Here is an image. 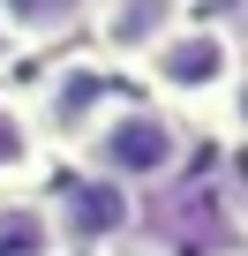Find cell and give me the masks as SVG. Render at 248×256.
I'll use <instances>...</instances> for the list:
<instances>
[{
  "mask_svg": "<svg viewBox=\"0 0 248 256\" xmlns=\"http://www.w3.org/2000/svg\"><path fill=\"white\" fill-rule=\"evenodd\" d=\"M188 151H196V128H188V120H173L166 106H151V98L128 83V90H120V98L90 120V136L68 151V166H75V174H90V181H105V188L151 196V188L181 181Z\"/></svg>",
  "mask_w": 248,
  "mask_h": 256,
  "instance_id": "obj_2",
  "label": "cell"
},
{
  "mask_svg": "<svg viewBox=\"0 0 248 256\" xmlns=\"http://www.w3.org/2000/svg\"><path fill=\"white\" fill-rule=\"evenodd\" d=\"M45 166H53V151L38 136L23 90H0V196H38Z\"/></svg>",
  "mask_w": 248,
  "mask_h": 256,
  "instance_id": "obj_6",
  "label": "cell"
},
{
  "mask_svg": "<svg viewBox=\"0 0 248 256\" xmlns=\"http://www.w3.org/2000/svg\"><path fill=\"white\" fill-rule=\"evenodd\" d=\"M105 256H173V248H166L158 234H143V226H136L128 241H120V248H105Z\"/></svg>",
  "mask_w": 248,
  "mask_h": 256,
  "instance_id": "obj_9",
  "label": "cell"
},
{
  "mask_svg": "<svg viewBox=\"0 0 248 256\" xmlns=\"http://www.w3.org/2000/svg\"><path fill=\"white\" fill-rule=\"evenodd\" d=\"M53 226H60V256H105V248H120L136 234V196L75 174L53 196Z\"/></svg>",
  "mask_w": 248,
  "mask_h": 256,
  "instance_id": "obj_5",
  "label": "cell"
},
{
  "mask_svg": "<svg viewBox=\"0 0 248 256\" xmlns=\"http://www.w3.org/2000/svg\"><path fill=\"white\" fill-rule=\"evenodd\" d=\"M241 234H248V188H241ZM241 248H248V241H241Z\"/></svg>",
  "mask_w": 248,
  "mask_h": 256,
  "instance_id": "obj_10",
  "label": "cell"
},
{
  "mask_svg": "<svg viewBox=\"0 0 248 256\" xmlns=\"http://www.w3.org/2000/svg\"><path fill=\"white\" fill-rule=\"evenodd\" d=\"M196 16V0H90V16H83V38L98 60H113L120 76H128L173 23Z\"/></svg>",
  "mask_w": 248,
  "mask_h": 256,
  "instance_id": "obj_4",
  "label": "cell"
},
{
  "mask_svg": "<svg viewBox=\"0 0 248 256\" xmlns=\"http://www.w3.org/2000/svg\"><path fill=\"white\" fill-rule=\"evenodd\" d=\"M128 83H136L151 106H166L173 120L211 128V120L233 113V98H241V83H248V38H241V23H226V16H188V23H173V30L128 68Z\"/></svg>",
  "mask_w": 248,
  "mask_h": 256,
  "instance_id": "obj_1",
  "label": "cell"
},
{
  "mask_svg": "<svg viewBox=\"0 0 248 256\" xmlns=\"http://www.w3.org/2000/svg\"><path fill=\"white\" fill-rule=\"evenodd\" d=\"M90 0H0V46L15 53H53L83 30Z\"/></svg>",
  "mask_w": 248,
  "mask_h": 256,
  "instance_id": "obj_7",
  "label": "cell"
},
{
  "mask_svg": "<svg viewBox=\"0 0 248 256\" xmlns=\"http://www.w3.org/2000/svg\"><path fill=\"white\" fill-rule=\"evenodd\" d=\"M226 256H248V248H226Z\"/></svg>",
  "mask_w": 248,
  "mask_h": 256,
  "instance_id": "obj_11",
  "label": "cell"
},
{
  "mask_svg": "<svg viewBox=\"0 0 248 256\" xmlns=\"http://www.w3.org/2000/svg\"><path fill=\"white\" fill-rule=\"evenodd\" d=\"M0 256H60L53 196H0Z\"/></svg>",
  "mask_w": 248,
  "mask_h": 256,
  "instance_id": "obj_8",
  "label": "cell"
},
{
  "mask_svg": "<svg viewBox=\"0 0 248 256\" xmlns=\"http://www.w3.org/2000/svg\"><path fill=\"white\" fill-rule=\"evenodd\" d=\"M120 90H128V76L83 46V53H60V60L38 76V90H23V106H30V120H38L45 151H60V158H68V151L90 136V120H98Z\"/></svg>",
  "mask_w": 248,
  "mask_h": 256,
  "instance_id": "obj_3",
  "label": "cell"
}]
</instances>
